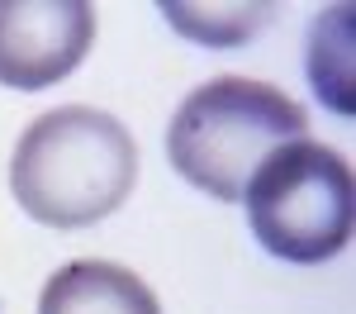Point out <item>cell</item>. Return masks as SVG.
<instances>
[{"label":"cell","mask_w":356,"mask_h":314,"mask_svg":"<svg viewBox=\"0 0 356 314\" xmlns=\"http://www.w3.org/2000/svg\"><path fill=\"white\" fill-rule=\"evenodd\" d=\"M138 181L134 134L95 105H62L29 124L10 157V191L29 219L86 228L114 214Z\"/></svg>","instance_id":"6da1fadb"},{"label":"cell","mask_w":356,"mask_h":314,"mask_svg":"<svg viewBox=\"0 0 356 314\" xmlns=\"http://www.w3.org/2000/svg\"><path fill=\"white\" fill-rule=\"evenodd\" d=\"M309 114L275 91L271 81L252 77H214L195 86L171 114L166 157L195 191L214 200H243L247 181L275 148L304 139Z\"/></svg>","instance_id":"7a4b0ae2"},{"label":"cell","mask_w":356,"mask_h":314,"mask_svg":"<svg viewBox=\"0 0 356 314\" xmlns=\"http://www.w3.org/2000/svg\"><path fill=\"white\" fill-rule=\"evenodd\" d=\"M247 224L280 262H328L352 238V167L328 143L275 148L247 181Z\"/></svg>","instance_id":"3957f363"},{"label":"cell","mask_w":356,"mask_h":314,"mask_svg":"<svg viewBox=\"0 0 356 314\" xmlns=\"http://www.w3.org/2000/svg\"><path fill=\"white\" fill-rule=\"evenodd\" d=\"M95 43L90 0H0V86L48 91Z\"/></svg>","instance_id":"277c9868"},{"label":"cell","mask_w":356,"mask_h":314,"mask_svg":"<svg viewBox=\"0 0 356 314\" xmlns=\"http://www.w3.org/2000/svg\"><path fill=\"white\" fill-rule=\"evenodd\" d=\"M38 314H162L152 285L119 262H67L48 276Z\"/></svg>","instance_id":"5b68a950"},{"label":"cell","mask_w":356,"mask_h":314,"mask_svg":"<svg viewBox=\"0 0 356 314\" xmlns=\"http://www.w3.org/2000/svg\"><path fill=\"white\" fill-rule=\"evenodd\" d=\"M347 53H352V5H332V10H323L314 19V33H309V77H314L318 100L332 105V110H337V100H332V67L342 62V72H347L352 67Z\"/></svg>","instance_id":"8992f818"}]
</instances>
